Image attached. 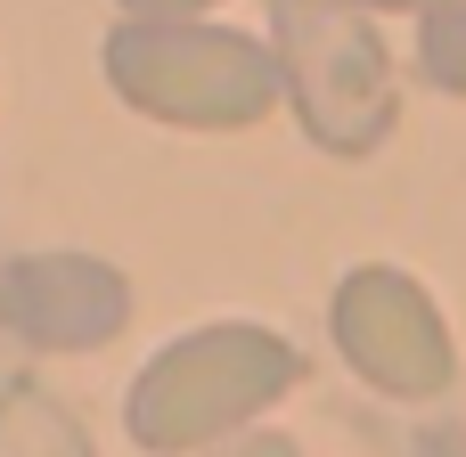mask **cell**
Wrapping results in <instances>:
<instances>
[{"label":"cell","instance_id":"5","mask_svg":"<svg viewBox=\"0 0 466 457\" xmlns=\"http://www.w3.org/2000/svg\"><path fill=\"white\" fill-rule=\"evenodd\" d=\"M131 319L123 270L90 253H16L0 262V327L33 352H98Z\"/></svg>","mask_w":466,"mask_h":457},{"label":"cell","instance_id":"1","mask_svg":"<svg viewBox=\"0 0 466 457\" xmlns=\"http://www.w3.org/2000/svg\"><path fill=\"white\" fill-rule=\"evenodd\" d=\"M106 82L123 90V106H139L156 123H188V131H246L287 90L270 41L221 33V25H172V16L115 25L106 33Z\"/></svg>","mask_w":466,"mask_h":457},{"label":"cell","instance_id":"9","mask_svg":"<svg viewBox=\"0 0 466 457\" xmlns=\"http://www.w3.org/2000/svg\"><path fill=\"white\" fill-rule=\"evenodd\" d=\"M123 8H139V16H188V8H213V0H123Z\"/></svg>","mask_w":466,"mask_h":457},{"label":"cell","instance_id":"10","mask_svg":"<svg viewBox=\"0 0 466 457\" xmlns=\"http://www.w3.org/2000/svg\"><path fill=\"white\" fill-rule=\"evenodd\" d=\"M352 8H426L434 16V8H466V0H352Z\"/></svg>","mask_w":466,"mask_h":457},{"label":"cell","instance_id":"2","mask_svg":"<svg viewBox=\"0 0 466 457\" xmlns=\"http://www.w3.org/2000/svg\"><path fill=\"white\" fill-rule=\"evenodd\" d=\"M303 352L270 327H197L180 343H164L139 384H131V442L139 450H197L238 433L246 417H262L279 392H295Z\"/></svg>","mask_w":466,"mask_h":457},{"label":"cell","instance_id":"7","mask_svg":"<svg viewBox=\"0 0 466 457\" xmlns=\"http://www.w3.org/2000/svg\"><path fill=\"white\" fill-rule=\"evenodd\" d=\"M418 65H426L434 90L466 98V8H434V16H426V33H418Z\"/></svg>","mask_w":466,"mask_h":457},{"label":"cell","instance_id":"3","mask_svg":"<svg viewBox=\"0 0 466 457\" xmlns=\"http://www.w3.org/2000/svg\"><path fill=\"white\" fill-rule=\"evenodd\" d=\"M270 49H279V74H287L303 131L328 155L385 147L401 90H393V57H385L377 25L352 0H270Z\"/></svg>","mask_w":466,"mask_h":457},{"label":"cell","instance_id":"6","mask_svg":"<svg viewBox=\"0 0 466 457\" xmlns=\"http://www.w3.org/2000/svg\"><path fill=\"white\" fill-rule=\"evenodd\" d=\"M0 457H90V442L49 392L16 384V392H0Z\"/></svg>","mask_w":466,"mask_h":457},{"label":"cell","instance_id":"4","mask_svg":"<svg viewBox=\"0 0 466 457\" xmlns=\"http://www.w3.org/2000/svg\"><path fill=\"white\" fill-rule=\"evenodd\" d=\"M336 352L393 401H442L451 376H459V352H451V327L442 311L426 303V286L410 270H385V262H360L344 286H336Z\"/></svg>","mask_w":466,"mask_h":457},{"label":"cell","instance_id":"8","mask_svg":"<svg viewBox=\"0 0 466 457\" xmlns=\"http://www.w3.org/2000/svg\"><path fill=\"white\" fill-rule=\"evenodd\" d=\"M221 457H303V450H295L287 433H246V442H229Z\"/></svg>","mask_w":466,"mask_h":457}]
</instances>
